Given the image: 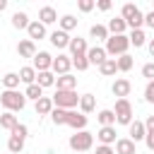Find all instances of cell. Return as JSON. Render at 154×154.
Wrapping results in <instances>:
<instances>
[{"label": "cell", "instance_id": "1", "mask_svg": "<svg viewBox=\"0 0 154 154\" xmlns=\"http://www.w3.org/2000/svg\"><path fill=\"white\" fill-rule=\"evenodd\" d=\"M0 106L5 111H10V113H17V111H22L26 106V96L22 91H17V89H5L0 94Z\"/></svg>", "mask_w": 154, "mask_h": 154}, {"label": "cell", "instance_id": "2", "mask_svg": "<svg viewBox=\"0 0 154 154\" xmlns=\"http://www.w3.org/2000/svg\"><path fill=\"white\" fill-rule=\"evenodd\" d=\"M55 108H65V111H75L79 106V96L77 91H67V89H55V94L51 96Z\"/></svg>", "mask_w": 154, "mask_h": 154}, {"label": "cell", "instance_id": "3", "mask_svg": "<svg viewBox=\"0 0 154 154\" xmlns=\"http://www.w3.org/2000/svg\"><path fill=\"white\" fill-rule=\"evenodd\" d=\"M128 48H130V38H128L125 34L108 36V41H106V53H108V58H120V55L128 53Z\"/></svg>", "mask_w": 154, "mask_h": 154}, {"label": "cell", "instance_id": "4", "mask_svg": "<svg viewBox=\"0 0 154 154\" xmlns=\"http://www.w3.org/2000/svg\"><path fill=\"white\" fill-rule=\"evenodd\" d=\"M67 144H70V149H75V152H82V154H87V152L91 149V144H94V135H91L89 130H79V132L70 135Z\"/></svg>", "mask_w": 154, "mask_h": 154}, {"label": "cell", "instance_id": "5", "mask_svg": "<svg viewBox=\"0 0 154 154\" xmlns=\"http://www.w3.org/2000/svg\"><path fill=\"white\" fill-rule=\"evenodd\" d=\"M113 113H116V123H120V125H130L132 123V103L128 99H118Z\"/></svg>", "mask_w": 154, "mask_h": 154}, {"label": "cell", "instance_id": "6", "mask_svg": "<svg viewBox=\"0 0 154 154\" xmlns=\"http://www.w3.org/2000/svg\"><path fill=\"white\" fill-rule=\"evenodd\" d=\"M70 67H72V55H58V58H53V67H51V72L55 75V77H60V75H70Z\"/></svg>", "mask_w": 154, "mask_h": 154}, {"label": "cell", "instance_id": "7", "mask_svg": "<svg viewBox=\"0 0 154 154\" xmlns=\"http://www.w3.org/2000/svg\"><path fill=\"white\" fill-rule=\"evenodd\" d=\"M48 41L55 46V48H70V34L67 31H63V29H55V31H51L48 34Z\"/></svg>", "mask_w": 154, "mask_h": 154}, {"label": "cell", "instance_id": "8", "mask_svg": "<svg viewBox=\"0 0 154 154\" xmlns=\"http://www.w3.org/2000/svg\"><path fill=\"white\" fill-rule=\"evenodd\" d=\"M87 60H89V65H99V67H101V65L108 60V53H106V48L94 46V48L87 51Z\"/></svg>", "mask_w": 154, "mask_h": 154}, {"label": "cell", "instance_id": "9", "mask_svg": "<svg viewBox=\"0 0 154 154\" xmlns=\"http://www.w3.org/2000/svg\"><path fill=\"white\" fill-rule=\"evenodd\" d=\"M51 67H53V55L46 53V51H38L36 58H34V70H36V72H46V70H51Z\"/></svg>", "mask_w": 154, "mask_h": 154}, {"label": "cell", "instance_id": "10", "mask_svg": "<svg viewBox=\"0 0 154 154\" xmlns=\"http://www.w3.org/2000/svg\"><path fill=\"white\" fill-rule=\"evenodd\" d=\"M87 120H89V118H87L84 113H77V111H67V123H65V125H70L75 132H79V130H84V128H87Z\"/></svg>", "mask_w": 154, "mask_h": 154}, {"label": "cell", "instance_id": "11", "mask_svg": "<svg viewBox=\"0 0 154 154\" xmlns=\"http://www.w3.org/2000/svg\"><path fill=\"white\" fill-rule=\"evenodd\" d=\"M17 53H19V58H31V60H34L38 51H36V43H34L31 38H24V41L17 43Z\"/></svg>", "mask_w": 154, "mask_h": 154}, {"label": "cell", "instance_id": "12", "mask_svg": "<svg viewBox=\"0 0 154 154\" xmlns=\"http://www.w3.org/2000/svg\"><path fill=\"white\" fill-rule=\"evenodd\" d=\"M130 89H132V84H130V79H125V77H120V79H116V82H113V87H111V91H113V96H118V99H128V94H130Z\"/></svg>", "mask_w": 154, "mask_h": 154}, {"label": "cell", "instance_id": "13", "mask_svg": "<svg viewBox=\"0 0 154 154\" xmlns=\"http://www.w3.org/2000/svg\"><path fill=\"white\" fill-rule=\"evenodd\" d=\"M128 130H130V140L137 144L140 140H144L147 137V128H144V120H132L130 125H128Z\"/></svg>", "mask_w": 154, "mask_h": 154}, {"label": "cell", "instance_id": "14", "mask_svg": "<svg viewBox=\"0 0 154 154\" xmlns=\"http://www.w3.org/2000/svg\"><path fill=\"white\" fill-rule=\"evenodd\" d=\"M26 34H29V38L31 41H41V38H46L48 36V31H46V24H41L38 19H31V24H29V29H26Z\"/></svg>", "mask_w": 154, "mask_h": 154}, {"label": "cell", "instance_id": "15", "mask_svg": "<svg viewBox=\"0 0 154 154\" xmlns=\"http://www.w3.org/2000/svg\"><path fill=\"white\" fill-rule=\"evenodd\" d=\"M38 22L41 24H55L58 22V12H55V7H51V5H43L41 10H38Z\"/></svg>", "mask_w": 154, "mask_h": 154}, {"label": "cell", "instance_id": "16", "mask_svg": "<svg viewBox=\"0 0 154 154\" xmlns=\"http://www.w3.org/2000/svg\"><path fill=\"white\" fill-rule=\"evenodd\" d=\"M135 147H137V144H135L130 137H120V140H116V154H137Z\"/></svg>", "mask_w": 154, "mask_h": 154}, {"label": "cell", "instance_id": "17", "mask_svg": "<svg viewBox=\"0 0 154 154\" xmlns=\"http://www.w3.org/2000/svg\"><path fill=\"white\" fill-rule=\"evenodd\" d=\"M108 34L111 36H118V34H125V29H128V22L123 19V17H113V19H108Z\"/></svg>", "mask_w": 154, "mask_h": 154}, {"label": "cell", "instance_id": "18", "mask_svg": "<svg viewBox=\"0 0 154 154\" xmlns=\"http://www.w3.org/2000/svg\"><path fill=\"white\" fill-rule=\"evenodd\" d=\"M87 51H89V46H87V38H82V36H75V38L70 41V53H72V58H75V55H87Z\"/></svg>", "mask_w": 154, "mask_h": 154}, {"label": "cell", "instance_id": "19", "mask_svg": "<svg viewBox=\"0 0 154 154\" xmlns=\"http://www.w3.org/2000/svg\"><path fill=\"white\" fill-rule=\"evenodd\" d=\"M36 116H51L53 113V108H55V103H53V99L51 96H43V99H38L36 101Z\"/></svg>", "mask_w": 154, "mask_h": 154}, {"label": "cell", "instance_id": "20", "mask_svg": "<svg viewBox=\"0 0 154 154\" xmlns=\"http://www.w3.org/2000/svg\"><path fill=\"white\" fill-rule=\"evenodd\" d=\"M96 140H99L101 144H108V147H111V144L116 142V128H113V125H108V128H101V130L96 132Z\"/></svg>", "mask_w": 154, "mask_h": 154}, {"label": "cell", "instance_id": "21", "mask_svg": "<svg viewBox=\"0 0 154 154\" xmlns=\"http://www.w3.org/2000/svg\"><path fill=\"white\" fill-rule=\"evenodd\" d=\"M17 75H19V79H22V82L29 87V84H36V75H38V72L34 70V65H24V67H22Z\"/></svg>", "mask_w": 154, "mask_h": 154}, {"label": "cell", "instance_id": "22", "mask_svg": "<svg viewBox=\"0 0 154 154\" xmlns=\"http://www.w3.org/2000/svg\"><path fill=\"white\" fill-rule=\"evenodd\" d=\"M55 87H58V89L75 91V87H77V77H75V75H60V77L55 79Z\"/></svg>", "mask_w": 154, "mask_h": 154}, {"label": "cell", "instance_id": "23", "mask_svg": "<svg viewBox=\"0 0 154 154\" xmlns=\"http://www.w3.org/2000/svg\"><path fill=\"white\" fill-rule=\"evenodd\" d=\"M96 108V99H94V94H82L79 96V113H91Z\"/></svg>", "mask_w": 154, "mask_h": 154}, {"label": "cell", "instance_id": "24", "mask_svg": "<svg viewBox=\"0 0 154 154\" xmlns=\"http://www.w3.org/2000/svg\"><path fill=\"white\" fill-rule=\"evenodd\" d=\"M89 36L91 38H96V41H108V26L106 24H91V29H89Z\"/></svg>", "mask_w": 154, "mask_h": 154}, {"label": "cell", "instance_id": "25", "mask_svg": "<svg viewBox=\"0 0 154 154\" xmlns=\"http://www.w3.org/2000/svg\"><path fill=\"white\" fill-rule=\"evenodd\" d=\"M19 125V120H17V116L14 113H10V111H5V113H0V128H5V130H14Z\"/></svg>", "mask_w": 154, "mask_h": 154}, {"label": "cell", "instance_id": "26", "mask_svg": "<svg viewBox=\"0 0 154 154\" xmlns=\"http://www.w3.org/2000/svg\"><path fill=\"white\" fill-rule=\"evenodd\" d=\"M36 84H38L41 89H46V87H55V75H53L51 70L38 72V75H36Z\"/></svg>", "mask_w": 154, "mask_h": 154}, {"label": "cell", "instance_id": "27", "mask_svg": "<svg viewBox=\"0 0 154 154\" xmlns=\"http://www.w3.org/2000/svg\"><path fill=\"white\" fill-rule=\"evenodd\" d=\"M29 24H31V19H29L26 12H14L12 14V26L14 29H29Z\"/></svg>", "mask_w": 154, "mask_h": 154}, {"label": "cell", "instance_id": "28", "mask_svg": "<svg viewBox=\"0 0 154 154\" xmlns=\"http://www.w3.org/2000/svg\"><path fill=\"white\" fill-rule=\"evenodd\" d=\"M128 38H130V46H135V48H142V46L147 43V36H144L142 29H132V31L128 34Z\"/></svg>", "mask_w": 154, "mask_h": 154}, {"label": "cell", "instance_id": "29", "mask_svg": "<svg viewBox=\"0 0 154 154\" xmlns=\"http://www.w3.org/2000/svg\"><path fill=\"white\" fill-rule=\"evenodd\" d=\"M96 120L101 123V128H108V125H113V123H116V113H113L111 108H103V111H99Z\"/></svg>", "mask_w": 154, "mask_h": 154}, {"label": "cell", "instance_id": "30", "mask_svg": "<svg viewBox=\"0 0 154 154\" xmlns=\"http://www.w3.org/2000/svg\"><path fill=\"white\" fill-rule=\"evenodd\" d=\"M99 72L103 75V77H111V75H116L118 72V63H116V58H108L101 67H99Z\"/></svg>", "mask_w": 154, "mask_h": 154}, {"label": "cell", "instance_id": "31", "mask_svg": "<svg viewBox=\"0 0 154 154\" xmlns=\"http://www.w3.org/2000/svg\"><path fill=\"white\" fill-rule=\"evenodd\" d=\"M58 24H60L63 31H72V29L77 26V19H75V14H63V17L58 19Z\"/></svg>", "mask_w": 154, "mask_h": 154}, {"label": "cell", "instance_id": "32", "mask_svg": "<svg viewBox=\"0 0 154 154\" xmlns=\"http://www.w3.org/2000/svg\"><path fill=\"white\" fill-rule=\"evenodd\" d=\"M7 149H10V154H19V152L24 149V140L10 135V140H7Z\"/></svg>", "mask_w": 154, "mask_h": 154}, {"label": "cell", "instance_id": "33", "mask_svg": "<svg viewBox=\"0 0 154 154\" xmlns=\"http://www.w3.org/2000/svg\"><path fill=\"white\" fill-rule=\"evenodd\" d=\"M142 24H144V12L137 10V12L128 19V26H130V31H132V29H142Z\"/></svg>", "mask_w": 154, "mask_h": 154}, {"label": "cell", "instance_id": "34", "mask_svg": "<svg viewBox=\"0 0 154 154\" xmlns=\"http://www.w3.org/2000/svg\"><path fill=\"white\" fill-rule=\"evenodd\" d=\"M116 63H118V70L120 72H128V70H132V65H135V60H132V55H120V58H116Z\"/></svg>", "mask_w": 154, "mask_h": 154}, {"label": "cell", "instance_id": "35", "mask_svg": "<svg viewBox=\"0 0 154 154\" xmlns=\"http://www.w3.org/2000/svg\"><path fill=\"white\" fill-rule=\"evenodd\" d=\"M19 82H22V79H19V75H17V72H7V75L2 77L5 89H17V87H19Z\"/></svg>", "mask_w": 154, "mask_h": 154}, {"label": "cell", "instance_id": "36", "mask_svg": "<svg viewBox=\"0 0 154 154\" xmlns=\"http://www.w3.org/2000/svg\"><path fill=\"white\" fill-rule=\"evenodd\" d=\"M24 96H26V99H34V101H38V99H43V89H41L38 84H29V87L24 89Z\"/></svg>", "mask_w": 154, "mask_h": 154}, {"label": "cell", "instance_id": "37", "mask_svg": "<svg viewBox=\"0 0 154 154\" xmlns=\"http://www.w3.org/2000/svg\"><path fill=\"white\" fill-rule=\"evenodd\" d=\"M51 120H53L55 125H65V123H67V111H65V108H53Z\"/></svg>", "mask_w": 154, "mask_h": 154}, {"label": "cell", "instance_id": "38", "mask_svg": "<svg viewBox=\"0 0 154 154\" xmlns=\"http://www.w3.org/2000/svg\"><path fill=\"white\" fill-rule=\"evenodd\" d=\"M137 10H140V7H137L135 2H125V5H123V10H120V17H123V19L128 22V19H130V17H132V14L137 12Z\"/></svg>", "mask_w": 154, "mask_h": 154}, {"label": "cell", "instance_id": "39", "mask_svg": "<svg viewBox=\"0 0 154 154\" xmlns=\"http://www.w3.org/2000/svg\"><path fill=\"white\" fill-rule=\"evenodd\" d=\"M72 65L77 67V72H84L89 67V60H87V55H75L72 58Z\"/></svg>", "mask_w": 154, "mask_h": 154}, {"label": "cell", "instance_id": "40", "mask_svg": "<svg viewBox=\"0 0 154 154\" xmlns=\"http://www.w3.org/2000/svg\"><path fill=\"white\" fill-rule=\"evenodd\" d=\"M142 77H147V82H154V63L142 65Z\"/></svg>", "mask_w": 154, "mask_h": 154}, {"label": "cell", "instance_id": "41", "mask_svg": "<svg viewBox=\"0 0 154 154\" xmlns=\"http://www.w3.org/2000/svg\"><path fill=\"white\" fill-rule=\"evenodd\" d=\"M77 7H79L82 12H91V10L96 7V0H79V2H77Z\"/></svg>", "mask_w": 154, "mask_h": 154}, {"label": "cell", "instance_id": "42", "mask_svg": "<svg viewBox=\"0 0 154 154\" xmlns=\"http://www.w3.org/2000/svg\"><path fill=\"white\" fill-rule=\"evenodd\" d=\"M12 135H14V137H22V140H26V137H29V128L19 123V125H17L14 130H12Z\"/></svg>", "mask_w": 154, "mask_h": 154}, {"label": "cell", "instance_id": "43", "mask_svg": "<svg viewBox=\"0 0 154 154\" xmlns=\"http://www.w3.org/2000/svg\"><path fill=\"white\" fill-rule=\"evenodd\" d=\"M144 101L154 103V82H147V87H144Z\"/></svg>", "mask_w": 154, "mask_h": 154}, {"label": "cell", "instance_id": "44", "mask_svg": "<svg viewBox=\"0 0 154 154\" xmlns=\"http://www.w3.org/2000/svg\"><path fill=\"white\" fill-rule=\"evenodd\" d=\"M96 154H116V149L108 147V144H99V147H96Z\"/></svg>", "mask_w": 154, "mask_h": 154}, {"label": "cell", "instance_id": "45", "mask_svg": "<svg viewBox=\"0 0 154 154\" xmlns=\"http://www.w3.org/2000/svg\"><path fill=\"white\" fill-rule=\"evenodd\" d=\"M144 144H147V149H149V152H154V132H147Z\"/></svg>", "mask_w": 154, "mask_h": 154}, {"label": "cell", "instance_id": "46", "mask_svg": "<svg viewBox=\"0 0 154 154\" xmlns=\"http://www.w3.org/2000/svg\"><path fill=\"white\" fill-rule=\"evenodd\" d=\"M96 7H99L101 12H108V10H111V0H99V2H96Z\"/></svg>", "mask_w": 154, "mask_h": 154}, {"label": "cell", "instance_id": "47", "mask_svg": "<svg viewBox=\"0 0 154 154\" xmlns=\"http://www.w3.org/2000/svg\"><path fill=\"white\" fill-rule=\"evenodd\" d=\"M144 24H147V26H149V29H154V10H152V12H147V14H144Z\"/></svg>", "mask_w": 154, "mask_h": 154}, {"label": "cell", "instance_id": "48", "mask_svg": "<svg viewBox=\"0 0 154 154\" xmlns=\"http://www.w3.org/2000/svg\"><path fill=\"white\" fill-rule=\"evenodd\" d=\"M144 128H147V132H154V116H147V120H144Z\"/></svg>", "mask_w": 154, "mask_h": 154}, {"label": "cell", "instance_id": "49", "mask_svg": "<svg viewBox=\"0 0 154 154\" xmlns=\"http://www.w3.org/2000/svg\"><path fill=\"white\" fill-rule=\"evenodd\" d=\"M7 10V0H0V12H5Z\"/></svg>", "mask_w": 154, "mask_h": 154}, {"label": "cell", "instance_id": "50", "mask_svg": "<svg viewBox=\"0 0 154 154\" xmlns=\"http://www.w3.org/2000/svg\"><path fill=\"white\" fill-rule=\"evenodd\" d=\"M149 55H152V58H154V38H152V41H149Z\"/></svg>", "mask_w": 154, "mask_h": 154}]
</instances>
